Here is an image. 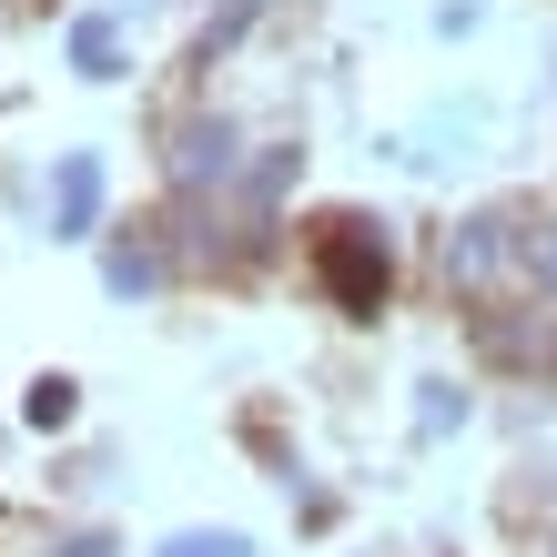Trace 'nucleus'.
Here are the masks:
<instances>
[{"instance_id":"obj_1","label":"nucleus","mask_w":557,"mask_h":557,"mask_svg":"<svg viewBox=\"0 0 557 557\" xmlns=\"http://www.w3.org/2000/svg\"><path fill=\"white\" fill-rule=\"evenodd\" d=\"M314 284L335 294L345 314H375L385 305V234H375V223H355V213H335L314 234Z\"/></svg>"},{"instance_id":"obj_2","label":"nucleus","mask_w":557,"mask_h":557,"mask_svg":"<svg viewBox=\"0 0 557 557\" xmlns=\"http://www.w3.org/2000/svg\"><path fill=\"white\" fill-rule=\"evenodd\" d=\"M91 223H102V152H61V173H51V234L82 244Z\"/></svg>"},{"instance_id":"obj_3","label":"nucleus","mask_w":557,"mask_h":557,"mask_svg":"<svg viewBox=\"0 0 557 557\" xmlns=\"http://www.w3.org/2000/svg\"><path fill=\"white\" fill-rule=\"evenodd\" d=\"M497 264H507V213H476V223H456V234H446V284L486 294Z\"/></svg>"},{"instance_id":"obj_4","label":"nucleus","mask_w":557,"mask_h":557,"mask_svg":"<svg viewBox=\"0 0 557 557\" xmlns=\"http://www.w3.org/2000/svg\"><path fill=\"white\" fill-rule=\"evenodd\" d=\"M507 264H517V284L557 294V213H507Z\"/></svg>"},{"instance_id":"obj_5","label":"nucleus","mask_w":557,"mask_h":557,"mask_svg":"<svg viewBox=\"0 0 557 557\" xmlns=\"http://www.w3.org/2000/svg\"><path fill=\"white\" fill-rule=\"evenodd\" d=\"M234 173V133H223V122H183L173 133V183L193 193V183H223Z\"/></svg>"},{"instance_id":"obj_6","label":"nucleus","mask_w":557,"mask_h":557,"mask_svg":"<svg viewBox=\"0 0 557 557\" xmlns=\"http://www.w3.org/2000/svg\"><path fill=\"white\" fill-rule=\"evenodd\" d=\"M72 61H82L91 82H112V72H122V30H112L102 11H91V21H72Z\"/></svg>"},{"instance_id":"obj_7","label":"nucleus","mask_w":557,"mask_h":557,"mask_svg":"<svg viewBox=\"0 0 557 557\" xmlns=\"http://www.w3.org/2000/svg\"><path fill=\"white\" fill-rule=\"evenodd\" d=\"M152 284H162V253L152 244H122L112 253V294H152Z\"/></svg>"},{"instance_id":"obj_8","label":"nucleus","mask_w":557,"mask_h":557,"mask_svg":"<svg viewBox=\"0 0 557 557\" xmlns=\"http://www.w3.org/2000/svg\"><path fill=\"white\" fill-rule=\"evenodd\" d=\"M162 557H253L234 528H183V537H162Z\"/></svg>"},{"instance_id":"obj_9","label":"nucleus","mask_w":557,"mask_h":557,"mask_svg":"<svg viewBox=\"0 0 557 557\" xmlns=\"http://www.w3.org/2000/svg\"><path fill=\"white\" fill-rule=\"evenodd\" d=\"M30 425H72V375H41L30 385V406H21Z\"/></svg>"}]
</instances>
